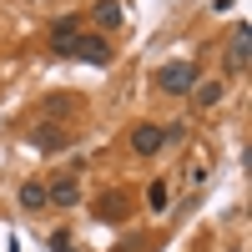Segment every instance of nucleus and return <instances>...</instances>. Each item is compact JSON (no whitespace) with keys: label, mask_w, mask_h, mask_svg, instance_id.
I'll list each match as a JSON object with an SVG mask.
<instances>
[{"label":"nucleus","mask_w":252,"mask_h":252,"mask_svg":"<svg viewBox=\"0 0 252 252\" xmlns=\"http://www.w3.org/2000/svg\"><path fill=\"white\" fill-rule=\"evenodd\" d=\"M197 86V66L192 61H172V66L157 71V91H172V96H187Z\"/></svg>","instance_id":"f257e3e1"},{"label":"nucleus","mask_w":252,"mask_h":252,"mask_svg":"<svg viewBox=\"0 0 252 252\" xmlns=\"http://www.w3.org/2000/svg\"><path fill=\"white\" fill-rule=\"evenodd\" d=\"M247 66H252V26L237 20L232 40H227V71H247Z\"/></svg>","instance_id":"f03ea898"},{"label":"nucleus","mask_w":252,"mask_h":252,"mask_svg":"<svg viewBox=\"0 0 252 252\" xmlns=\"http://www.w3.org/2000/svg\"><path fill=\"white\" fill-rule=\"evenodd\" d=\"M166 146V136H161V126H152V121H141V126H131V152L136 157H157Z\"/></svg>","instance_id":"7ed1b4c3"},{"label":"nucleus","mask_w":252,"mask_h":252,"mask_svg":"<svg viewBox=\"0 0 252 252\" xmlns=\"http://www.w3.org/2000/svg\"><path fill=\"white\" fill-rule=\"evenodd\" d=\"M76 40H81L76 15H61V20H56V31H51V51H56V56H76Z\"/></svg>","instance_id":"20e7f679"},{"label":"nucleus","mask_w":252,"mask_h":252,"mask_svg":"<svg viewBox=\"0 0 252 252\" xmlns=\"http://www.w3.org/2000/svg\"><path fill=\"white\" fill-rule=\"evenodd\" d=\"M71 61H86V66H106V61H111V46H106L101 35H81Z\"/></svg>","instance_id":"39448f33"},{"label":"nucleus","mask_w":252,"mask_h":252,"mask_svg":"<svg viewBox=\"0 0 252 252\" xmlns=\"http://www.w3.org/2000/svg\"><path fill=\"white\" fill-rule=\"evenodd\" d=\"M46 202H56V207H76V202H81V187H76V177H61L56 187H46Z\"/></svg>","instance_id":"423d86ee"},{"label":"nucleus","mask_w":252,"mask_h":252,"mask_svg":"<svg viewBox=\"0 0 252 252\" xmlns=\"http://www.w3.org/2000/svg\"><path fill=\"white\" fill-rule=\"evenodd\" d=\"M96 217H101V222H121V217H126V197H121V192H101V197H96Z\"/></svg>","instance_id":"0eeeda50"},{"label":"nucleus","mask_w":252,"mask_h":252,"mask_svg":"<svg viewBox=\"0 0 252 252\" xmlns=\"http://www.w3.org/2000/svg\"><path fill=\"white\" fill-rule=\"evenodd\" d=\"M227 96V86H222V81H197V86H192V106H217V101Z\"/></svg>","instance_id":"6e6552de"},{"label":"nucleus","mask_w":252,"mask_h":252,"mask_svg":"<svg viewBox=\"0 0 252 252\" xmlns=\"http://www.w3.org/2000/svg\"><path fill=\"white\" fill-rule=\"evenodd\" d=\"M31 141H35V152H61V146H66V131H61V126H35Z\"/></svg>","instance_id":"1a4fd4ad"},{"label":"nucleus","mask_w":252,"mask_h":252,"mask_svg":"<svg viewBox=\"0 0 252 252\" xmlns=\"http://www.w3.org/2000/svg\"><path fill=\"white\" fill-rule=\"evenodd\" d=\"M91 15H96V26H101V31H116V26H121V5H116V0H96V10H91Z\"/></svg>","instance_id":"9d476101"},{"label":"nucleus","mask_w":252,"mask_h":252,"mask_svg":"<svg viewBox=\"0 0 252 252\" xmlns=\"http://www.w3.org/2000/svg\"><path fill=\"white\" fill-rule=\"evenodd\" d=\"M20 207H26V212L46 207V187H40V182H26V187H20Z\"/></svg>","instance_id":"9b49d317"},{"label":"nucleus","mask_w":252,"mask_h":252,"mask_svg":"<svg viewBox=\"0 0 252 252\" xmlns=\"http://www.w3.org/2000/svg\"><path fill=\"white\" fill-rule=\"evenodd\" d=\"M166 197H172V192H166V182H152V187H146V207H152V212H161Z\"/></svg>","instance_id":"f8f14e48"},{"label":"nucleus","mask_w":252,"mask_h":252,"mask_svg":"<svg viewBox=\"0 0 252 252\" xmlns=\"http://www.w3.org/2000/svg\"><path fill=\"white\" fill-rule=\"evenodd\" d=\"M46 111H51V116H66V111H71V101H66V96H51V101H46Z\"/></svg>","instance_id":"ddd939ff"},{"label":"nucleus","mask_w":252,"mask_h":252,"mask_svg":"<svg viewBox=\"0 0 252 252\" xmlns=\"http://www.w3.org/2000/svg\"><path fill=\"white\" fill-rule=\"evenodd\" d=\"M66 252H71V247H66Z\"/></svg>","instance_id":"4468645a"}]
</instances>
